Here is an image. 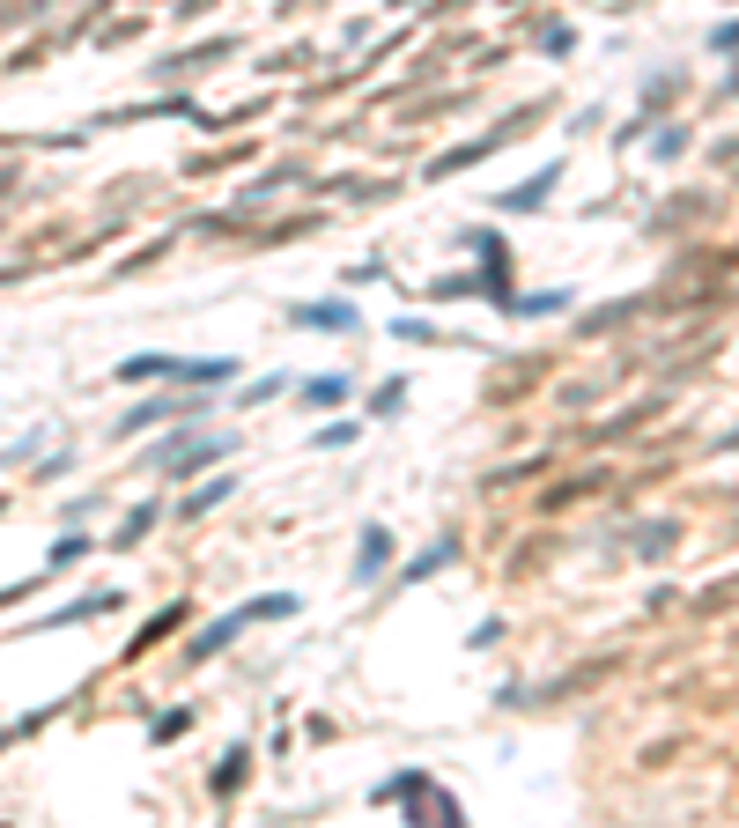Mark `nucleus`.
I'll list each match as a JSON object with an SVG mask.
<instances>
[{
  "label": "nucleus",
  "mask_w": 739,
  "mask_h": 828,
  "mask_svg": "<svg viewBox=\"0 0 739 828\" xmlns=\"http://www.w3.org/2000/svg\"><path fill=\"white\" fill-rule=\"evenodd\" d=\"M340 444H355V422H326V429H318V451H340Z\"/></svg>",
  "instance_id": "12"
},
{
  "label": "nucleus",
  "mask_w": 739,
  "mask_h": 828,
  "mask_svg": "<svg viewBox=\"0 0 739 828\" xmlns=\"http://www.w3.org/2000/svg\"><path fill=\"white\" fill-rule=\"evenodd\" d=\"M148 525H156V511H148V503H141V511H134V518H126V525H119V548H134V540L148 533Z\"/></svg>",
  "instance_id": "10"
},
{
  "label": "nucleus",
  "mask_w": 739,
  "mask_h": 828,
  "mask_svg": "<svg viewBox=\"0 0 739 828\" xmlns=\"http://www.w3.org/2000/svg\"><path fill=\"white\" fill-rule=\"evenodd\" d=\"M333 400H348V378H303L296 385V407H333Z\"/></svg>",
  "instance_id": "4"
},
{
  "label": "nucleus",
  "mask_w": 739,
  "mask_h": 828,
  "mask_svg": "<svg viewBox=\"0 0 739 828\" xmlns=\"http://www.w3.org/2000/svg\"><path fill=\"white\" fill-rule=\"evenodd\" d=\"M244 621H252V607H244V614H222V621H207V629H200V644H193V651H200V658H207V651H222V644H230V636L244 629Z\"/></svg>",
  "instance_id": "5"
},
{
  "label": "nucleus",
  "mask_w": 739,
  "mask_h": 828,
  "mask_svg": "<svg viewBox=\"0 0 739 828\" xmlns=\"http://www.w3.org/2000/svg\"><path fill=\"white\" fill-rule=\"evenodd\" d=\"M222 496H230V481H207V488H200V496H193V503H185V511H215V503H222Z\"/></svg>",
  "instance_id": "13"
},
{
  "label": "nucleus",
  "mask_w": 739,
  "mask_h": 828,
  "mask_svg": "<svg viewBox=\"0 0 739 828\" xmlns=\"http://www.w3.org/2000/svg\"><path fill=\"white\" fill-rule=\"evenodd\" d=\"M385 562H392V533H385V525H370V533H363V562H355V577H377Z\"/></svg>",
  "instance_id": "3"
},
{
  "label": "nucleus",
  "mask_w": 739,
  "mask_h": 828,
  "mask_svg": "<svg viewBox=\"0 0 739 828\" xmlns=\"http://www.w3.org/2000/svg\"><path fill=\"white\" fill-rule=\"evenodd\" d=\"M510 311H525V318H533V311H570V289H555V296H518Z\"/></svg>",
  "instance_id": "8"
},
{
  "label": "nucleus",
  "mask_w": 739,
  "mask_h": 828,
  "mask_svg": "<svg viewBox=\"0 0 739 828\" xmlns=\"http://www.w3.org/2000/svg\"><path fill=\"white\" fill-rule=\"evenodd\" d=\"M281 614H296V599H289V592H274V599H252V621H281Z\"/></svg>",
  "instance_id": "9"
},
{
  "label": "nucleus",
  "mask_w": 739,
  "mask_h": 828,
  "mask_svg": "<svg viewBox=\"0 0 739 828\" xmlns=\"http://www.w3.org/2000/svg\"><path fill=\"white\" fill-rule=\"evenodd\" d=\"M400 400H407V378H385L377 400H370V414H400Z\"/></svg>",
  "instance_id": "7"
},
{
  "label": "nucleus",
  "mask_w": 739,
  "mask_h": 828,
  "mask_svg": "<svg viewBox=\"0 0 739 828\" xmlns=\"http://www.w3.org/2000/svg\"><path fill=\"white\" fill-rule=\"evenodd\" d=\"M289 318H296V326H311V333H355V326H363L355 304H296Z\"/></svg>",
  "instance_id": "2"
},
{
  "label": "nucleus",
  "mask_w": 739,
  "mask_h": 828,
  "mask_svg": "<svg viewBox=\"0 0 739 828\" xmlns=\"http://www.w3.org/2000/svg\"><path fill=\"white\" fill-rule=\"evenodd\" d=\"M207 400H193V392H163V400H148V407H134L119 422V437H141V429H156V422H178V414H200Z\"/></svg>",
  "instance_id": "1"
},
{
  "label": "nucleus",
  "mask_w": 739,
  "mask_h": 828,
  "mask_svg": "<svg viewBox=\"0 0 739 828\" xmlns=\"http://www.w3.org/2000/svg\"><path fill=\"white\" fill-rule=\"evenodd\" d=\"M82 555H89V540H82V533H67L60 548H52V570H67V562H82Z\"/></svg>",
  "instance_id": "11"
},
{
  "label": "nucleus",
  "mask_w": 739,
  "mask_h": 828,
  "mask_svg": "<svg viewBox=\"0 0 739 828\" xmlns=\"http://www.w3.org/2000/svg\"><path fill=\"white\" fill-rule=\"evenodd\" d=\"M547 193H555V171H540L533 185H510V193H503V207H540Z\"/></svg>",
  "instance_id": "6"
}]
</instances>
